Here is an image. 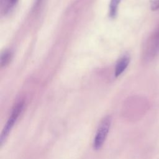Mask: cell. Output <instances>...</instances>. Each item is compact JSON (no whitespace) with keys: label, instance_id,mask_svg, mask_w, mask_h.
<instances>
[{"label":"cell","instance_id":"obj_2","mask_svg":"<svg viewBox=\"0 0 159 159\" xmlns=\"http://www.w3.org/2000/svg\"><path fill=\"white\" fill-rule=\"evenodd\" d=\"M24 102L20 101L17 102L12 108V110L11 111V113L10 114L9 117L8 118L6 123L5 124L1 136H0V143L2 146L3 143L5 142L6 139L9 135V133L11 132L12 129L14 126V124H16L18 117L20 115L23 108H24Z\"/></svg>","mask_w":159,"mask_h":159},{"label":"cell","instance_id":"obj_1","mask_svg":"<svg viewBox=\"0 0 159 159\" xmlns=\"http://www.w3.org/2000/svg\"><path fill=\"white\" fill-rule=\"evenodd\" d=\"M111 123L112 117L111 116H106L102 119L94 137L93 142L94 150H99L102 147L109 132Z\"/></svg>","mask_w":159,"mask_h":159},{"label":"cell","instance_id":"obj_8","mask_svg":"<svg viewBox=\"0 0 159 159\" xmlns=\"http://www.w3.org/2000/svg\"><path fill=\"white\" fill-rule=\"evenodd\" d=\"M150 7L153 11L158 10L159 9V0H153L152 1Z\"/></svg>","mask_w":159,"mask_h":159},{"label":"cell","instance_id":"obj_6","mask_svg":"<svg viewBox=\"0 0 159 159\" xmlns=\"http://www.w3.org/2000/svg\"><path fill=\"white\" fill-rule=\"evenodd\" d=\"M12 55L10 51L5 50L2 52L1 55V66L3 67L7 65L11 61Z\"/></svg>","mask_w":159,"mask_h":159},{"label":"cell","instance_id":"obj_5","mask_svg":"<svg viewBox=\"0 0 159 159\" xmlns=\"http://www.w3.org/2000/svg\"><path fill=\"white\" fill-rule=\"evenodd\" d=\"M18 0H1V11L3 14L9 13L16 5Z\"/></svg>","mask_w":159,"mask_h":159},{"label":"cell","instance_id":"obj_7","mask_svg":"<svg viewBox=\"0 0 159 159\" xmlns=\"http://www.w3.org/2000/svg\"><path fill=\"white\" fill-rule=\"evenodd\" d=\"M120 1L121 0H111V3L109 6V15L111 17H115L117 13L118 5L120 3Z\"/></svg>","mask_w":159,"mask_h":159},{"label":"cell","instance_id":"obj_3","mask_svg":"<svg viewBox=\"0 0 159 159\" xmlns=\"http://www.w3.org/2000/svg\"><path fill=\"white\" fill-rule=\"evenodd\" d=\"M159 53V28L148 39L144 47V57L152 59Z\"/></svg>","mask_w":159,"mask_h":159},{"label":"cell","instance_id":"obj_4","mask_svg":"<svg viewBox=\"0 0 159 159\" xmlns=\"http://www.w3.org/2000/svg\"><path fill=\"white\" fill-rule=\"evenodd\" d=\"M130 62V57L128 55H124L117 61L115 68V76H120L127 68Z\"/></svg>","mask_w":159,"mask_h":159}]
</instances>
